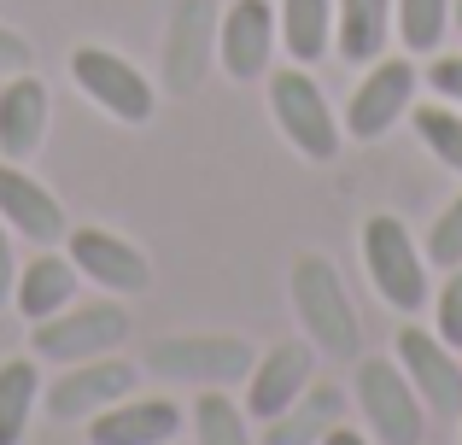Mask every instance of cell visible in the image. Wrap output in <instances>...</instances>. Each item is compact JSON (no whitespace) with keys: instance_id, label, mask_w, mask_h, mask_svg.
Returning a JSON list of instances; mask_svg holds the SVG:
<instances>
[{"instance_id":"obj_1","label":"cell","mask_w":462,"mask_h":445,"mask_svg":"<svg viewBox=\"0 0 462 445\" xmlns=\"http://www.w3.org/2000/svg\"><path fill=\"white\" fill-rule=\"evenodd\" d=\"M287 299H293V317H299V329H305V340L316 352L357 364L363 317L346 293V275H339L322 252H299L293 258V270H287Z\"/></svg>"},{"instance_id":"obj_2","label":"cell","mask_w":462,"mask_h":445,"mask_svg":"<svg viewBox=\"0 0 462 445\" xmlns=\"http://www.w3.org/2000/svg\"><path fill=\"white\" fill-rule=\"evenodd\" d=\"M357 252H363V270H369V287L398 311V317L428 311V299H433V287H428V252L416 246V235H410L404 218H393V211L363 218Z\"/></svg>"},{"instance_id":"obj_3","label":"cell","mask_w":462,"mask_h":445,"mask_svg":"<svg viewBox=\"0 0 462 445\" xmlns=\"http://www.w3.org/2000/svg\"><path fill=\"white\" fill-rule=\"evenodd\" d=\"M263 82H270V117H275V129H282V141L310 164H334L339 147H346V124H339V112L328 106L322 82H316L305 65H282Z\"/></svg>"},{"instance_id":"obj_4","label":"cell","mask_w":462,"mask_h":445,"mask_svg":"<svg viewBox=\"0 0 462 445\" xmlns=\"http://www.w3.org/2000/svg\"><path fill=\"white\" fill-rule=\"evenodd\" d=\"M258 364V346L240 334H164L141 352V369L176 387H240Z\"/></svg>"},{"instance_id":"obj_5","label":"cell","mask_w":462,"mask_h":445,"mask_svg":"<svg viewBox=\"0 0 462 445\" xmlns=\"http://www.w3.org/2000/svg\"><path fill=\"white\" fill-rule=\"evenodd\" d=\"M351 399L363 411V434L374 445H421L428 440V404L416 399L398 357H357Z\"/></svg>"},{"instance_id":"obj_6","label":"cell","mask_w":462,"mask_h":445,"mask_svg":"<svg viewBox=\"0 0 462 445\" xmlns=\"http://www.w3.org/2000/svg\"><path fill=\"white\" fill-rule=\"evenodd\" d=\"M416 88H421V70L410 53L398 59H374V65H363L357 88H351L346 112H339V124H346V141H381L393 135L398 124L410 117V106H416Z\"/></svg>"},{"instance_id":"obj_7","label":"cell","mask_w":462,"mask_h":445,"mask_svg":"<svg viewBox=\"0 0 462 445\" xmlns=\"http://www.w3.org/2000/svg\"><path fill=\"white\" fill-rule=\"evenodd\" d=\"M129 340V311L100 299V305H65L53 317L30 322V346L42 364H82V357H106Z\"/></svg>"},{"instance_id":"obj_8","label":"cell","mask_w":462,"mask_h":445,"mask_svg":"<svg viewBox=\"0 0 462 445\" xmlns=\"http://www.w3.org/2000/svg\"><path fill=\"white\" fill-rule=\"evenodd\" d=\"M70 77H77V88L88 94V100L100 106L106 117H117V124H129V129L152 124V112H158V94H152L147 70H141V65H129L124 53H112V47H94V42H82L77 53H70Z\"/></svg>"},{"instance_id":"obj_9","label":"cell","mask_w":462,"mask_h":445,"mask_svg":"<svg viewBox=\"0 0 462 445\" xmlns=\"http://www.w3.org/2000/svg\"><path fill=\"white\" fill-rule=\"evenodd\" d=\"M135 381H141V369L117 352L82 357V364H65V375H53V387H42V411L53 416V422H88L106 404L129 399Z\"/></svg>"},{"instance_id":"obj_10","label":"cell","mask_w":462,"mask_h":445,"mask_svg":"<svg viewBox=\"0 0 462 445\" xmlns=\"http://www.w3.org/2000/svg\"><path fill=\"white\" fill-rule=\"evenodd\" d=\"M393 346H398V369L410 375V387L428 404V416L457 422L462 416V357H457V346H445L433 329H421V322H410V317H404V329H398Z\"/></svg>"},{"instance_id":"obj_11","label":"cell","mask_w":462,"mask_h":445,"mask_svg":"<svg viewBox=\"0 0 462 445\" xmlns=\"http://www.w3.org/2000/svg\"><path fill=\"white\" fill-rule=\"evenodd\" d=\"M65 252L70 264L82 270V282H94L100 293H147L152 287V264L135 240H124L117 228H100V223H82L65 235Z\"/></svg>"},{"instance_id":"obj_12","label":"cell","mask_w":462,"mask_h":445,"mask_svg":"<svg viewBox=\"0 0 462 445\" xmlns=\"http://www.w3.org/2000/svg\"><path fill=\"white\" fill-rule=\"evenodd\" d=\"M275 42H282V30H275V0H235V6H223V18H217V65L235 82L270 77Z\"/></svg>"},{"instance_id":"obj_13","label":"cell","mask_w":462,"mask_h":445,"mask_svg":"<svg viewBox=\"0 0 462 445\" xmlns=\"http://www.w3.org/2000/svg\"><path fill=\"white\" fill-rule=\"evenodd\" d=\"M0 223L12 235H23L30 246H65V235H70V218L59 206V194L12 159H0Z\"/></svg>"},{"instance_id":"obj_14","label":"cell","mask_w":462,"mask_h":445,"mask_svg":"<svg viewBox=\"0 0 462 445\" xmlns=\"http://www.w3.org/2000/svg\"><path fill=\"white\" fill-rule=\"evenodd\" d=\"M310 381H316V346L310 340H282V346H270V352H258L252 375L240 381V387H246V416L252 422L282 416Z\"/></svg>"},{"instance_id":"obj_15","label":"cell","mask_w":462,"mask_h":445,"mask_svg":"<svg viewBox=\"0 0 462 445\" xmlns=\"http://www.w3.org/2000/svg\"><path fill=\"white\" fill-rule=\"evenodd\" d=\"M217 0H176V18H170V42H164V77L176 94H193L205 82L217 59Z\"/></svg>"},{"instance_id":"obj_16","label":"cell","mask_w":462,"mask_h":445,"mask_svg":"<svg viewBox=\"0 0 462 445\" xmlns=\"http://www.w3.org/2000/svg\"><path fill=\"white\" fill-rule=\"evenodd\" d=\"M181 434V404L170 399H117L88 416V445H170Z\"/></svg>"},{"instance_id":"obj_17","label":"cell","mask_w":462,"mask_h":445,"mask_svg":"<svg viewBox=\"0 0 462 445\" xmlns=\"http://www.w3.org/2000/svg\"><path fill=\"white\" fill-rule=\"evenodd\" d=\"M77 287H82V270L70 264V252L59 246H42L30 264H18V282H12V305H18L23 322H42L53 311L77 305Z\"/></svg>"},{"instance_id":"obj_18","label":"cell","mask_w":462,"mask_h":445,"mask_svg":"<svg viewBox=\"0 0 462 445\" xmlns=\"http://www.w3.org/2000/svg\"><path fill=\"white\" fill-rule=\"evenodd\" d=\"M42 141H47V88L42 77L18 70L0 82V159L23 164Z\"/></svg>"},{"instance_id":"obj_19","label":"cell","mask_w":462,"mask_h":445,"mask_svg":"<svg viewBox=\"0 0 462 445\" xmlns=\"http://www.w3.org/2000/svg\"><path fill=\"white\" fill-rule=\"evenodd\" d=\"M339 416H346V393H339L334 381H310L282 416L263 422L258 445H322V434L339 422Z\"/></svg>"},{"instance_id":"obj_20","label":"cell","mask_w":462,"mask_h":445,"mask_svg":"<svg viewBox=\"0 0 462 445\" xmlns=\"http://www.w3.org/2000/svg\"><path fill=\"white\" fill-rule=\"evenodd\" d=\"M393 42V0H334V53L346 65H374Z\"/></svg>"},{"instance_id":"obj_21","label":"cell","mask_w":462,"mask_h":445,"mask_svg":"<svg viewBox=\"0 0 462 445\" xmlns=\"http://www.w3.org/2000/svg\"><path fill=\"white\" fill-rule=\"evenodd\" d=\"M275 30H282V47L293 65H316L334 47V0H282Z\"/></svg>"},{"instance_id":"obj_22","label":"cell","mask_w":462,"mask_h":445,"mask_svg":"<svg viewBox=\"0 0 462 445\" xmlns=\"http://www.w3.org/2000/svg\"><path fill=\"white\" fill-rule=\"evenodd\" d=\"M35 404H42V357H6L0 364V445H23Z\"/></svg>"},{"instance_id":"obj_23","label":"cell","mask_w":462,"mask_h":445,"mask_svg":"<svg viewBox=\"0 0 462 445\" xmlns=\"http://www.w3.org/2000/svg\"><path fill=\"white\" fill-rule=\"evenodd\" d=\"M451 30V0H393V35L410 59H433Z\"/></svg>"},{"instance_id":"obj_24","label":"cell","mask_w":462,"mask_h":445,"mask_svg":"<svg viewBox=\"0 0 462 445\" xmlns=\"http://www.w3.org/2000/svg\"><path fill=\"white\" fill-rule=\"evenodd\" d=\"M410 129L421 135V147H428L445 171L462 176V106H445V100L410 106Z\"/></svg>"},{"instance_id":"obj_25","label":"cell","mask_w":462,"mask_h":445,"mask_svg":"<svg viewBox=\"0 0 462 445\" xmlns=\"http://www.w3.org/2000/svg\"><path fill=\"white\" fill-rule=\"evenodd\" d=\"M193 440L199 445H258L246 404H235L228 393H205L193 404Z\"/></svg>"},{"instance_id":"obj_26","label":"cell","mask_w":462,"mask_h":445,"mask_svg":"<svg viewBox=\"0 0 462 445\" xmlns=\"http://www.w3.org/2000/svg\"><path fill=\"white\" fill-rule=\"evenodd\" d=\"M421 252H428V264H439V270H457V264H462V194L428 223V240H421Z\"/></svg>"},{"instance_id":"obj_27","label":"cell","mask_w":462,"mask_h":445,"mask_svg":"<svg viewBox=\"0 0 462 445\" xmlns=\"http://www.w3.org/2000/svg\"><path fill=\"white\" fill-rule=\"evenodd\" d=\"M428 305H433V334L462 352V264H457V270H445L439 293H433Z\"/></svg>"},{"instance_id":"obj_28","label":"cell","mask_w":462,"mask_h":445,"mask_svg":"<svg viewBox=\"0 0 462 445\" xmlns=\"http://www.w3.org/2000/svg\"><path fill=\"white\" fill-rule=\"evenodd\" d=\"M421 82L433 88V100L462 106V53H433V65L421 70Z\"/></svg>"},{"instance_id":"obj_29","label":"cell","mask_w":462,"mask_h":445,"mask_svg":"<svg viewBox=\"0 0 462 445\" xmlns=\"http://www.w3.org/2000/svg\"><path fill=\"white\" fill-rule=\"evenodd\" d=\"M30 65H35V47L23 42L18 30L0 23V77H18V70H30Z\"/></svg>"},{"instance_id":"obj_30","label":"cell","mask_w":462,"mask_h":445,"mask_svg":"<svg viewBox=\"0 0 462 445\" xmlns=\"http://www.w3.org/2000/svg\"><path fill=\"white\" fill-rule=\"evenodd\" d=\"M12 282H18V246H12V228L0 223V311L12 305Z\"/></svg>"},{"instance_id":"obj_31","label":"cell","mask_w":462,"mask_h":445,"mask_svg":"<svg viewBox=\"0 0 462 445\" xmlns=\"http://www.w3.org/2000/svg\"><path fill=\"white\" fill-rule=\"evenodd\" d=\"M322 445H374V440H369V434H357V428H346V422H334V428L322 434Z\"/></svg>"},{"instance_id":"obj_32","label":"cell","mask_w":462,"mask_h":445,"mask_svg":"<svg viewBox=\"0 0 462 445\" xmlns=\"http://www.w3.org/2000/svg\"><path fill=\"white\" fill-rule=\"evenodd\" d=\"M451 23H457V30H462V0H451Z\"/></svg>"},{"instance_id":"obj_33","label":"cell","mask_w":462,"mask_h":445,"mask_svg":"<svg viewBox=\"0 0 462 445\" xmlns=\"http://www.w3.org/2000/svg\"><path fill=\"white\" fill-rule=\"evenodd\" d=\"M457 428H462V416H457ZM457 445H462V434H457Z\"/></svg>"}]
</instances>
